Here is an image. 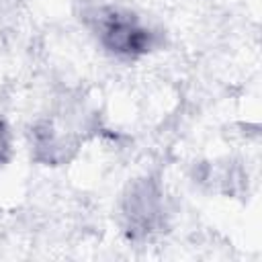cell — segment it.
<instances>
[{
    "label": "cell",
    "mask_w": 262,
    "mask_h": 262,
    "mask_svg": "<svg viewBox=\"0 0 262 262\" xmlns=\"http://www.w3.org/2000/svg\"><path fill=\"white\" fill-rule=\"evenodd\" d=\"M94 31L104 49L121 57H137L151 49L154 33L131 12L100 8L94 12Z\"/></svg>",
    "instance_id": "6da1fadb"
},
{
    "label": "cell",
    "mask_w": 262,
    "mask_h": 262,
    "mask_svg": "<svg viewBox=\"0 0 262 262\" xmlns=\"http://www.w3.org/2000/svg\"><path fill=\"white\" fill-rule=\"evenodd\" d=\"M162 213V201L158 188L149 180L135 182L125 196L123 215L127 219V229L133 237L149 233Z\"/></svg>",
    "instance_id": "7a4b0ae2"
},
{
    "label": "cell",
    "mask_w": 262,
    "mask_h": 262,
    "mask_svg": "<svg viewBox=\"0 0 262 262\" xmlns=\"http://www.w3.org/2000/svg\"><path fill=\"white\" fill-rule=\"evenodd\" d=\"M8 154H10V131L6 123L0 119V166L6 162Z\"/></svg>",
    "instance_id": "3957f363"
}]
</instances>
